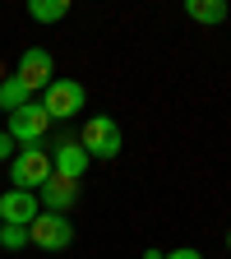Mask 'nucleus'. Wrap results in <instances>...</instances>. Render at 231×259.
Listing matches in <instances>:
<instances>
[{
	"instance_id": "15",
	"label": "nucleus",
	"mask_w": 231,
	"mask_h": 259,
	"mask_svg": "<svg viewBox=\"0 0 231 259\" xmlns=\"http://www.w3.org/2000/svg\"><path fill=\"white\" fill-rule=\"evenodd\" d=\"M14 153H19V144L5 135V130H0V157H14Z\"/></svg>"
},
{
	"instance_id": "4",
	"label": "nucleus",
	"mask_w": 231,
	"mask_h": 259,
	"mask_svg": "<svg viewBox=\"0 0 231 259\" xmlns=\"http://www.w3.org/2000/svg\"><path fill=\"white\" fill-rule=\"evenodd\" d=\"M47 130H51L47 111H42L37 102H28V107L10 111V125H5V135H10V139H14L19 148H42V139H47Z\"/></svg>"
},
{
	"instance_id": "13",
	"label": "nucleus",
	"mask_w": 231,
	"mask_h": 259,
	"mask_svg": "<svg viewBox=\"0 0 231 259\" xmlns=\"http://www.w3.org/2000/svg\"><path fill=\"white\" fill-rule=\"evenodd\" d=\"M0 245H5V250H23V245H28V227L0 222Z\"/></svg>"
},
{
	"instance_id": "6",
	"label": "nucleus",
	"mask_w": 231,
	"mask_h": 259,
	"mask_svg": "<svg viewBox=\"0 0 231 259\" xmlns=\"http://www.w3.org/2000/svg\"><path fill=\"white\" fill-rule=\"evenodd\" d=\"M14 79H19L28 93H42V88L56 79V60H51V51H47V47H28V51L19 56Z\"/></svg>"
},
{
	"instance_id": "2",
	"label": "nucleus",
	"mask_w": 231,
	"mask_h": 259,
	"mask_svg": "<svg viewBox=\"0 0 231 259\" xmlns=\"http://www.w3.org/2000/svg\"><path fill=\"white\" fill-rule=\"evenodd\" d=\"M83 102H88V93H83V83H74V79H51L47 88H42V111H47V120H70V116H79L83 111Z\"/></svg>"
},
{
	"instance_id": "17",
	"label": "nucleus",
	"mask_w": 231,
	"mask_h": 259,
	"mask_svg": "<svg viewBox=\"0 0 231 259\" xmlns=\"http://www.w3.org/2000/svg\"><path fill=\"white\" fill-rule=\"evenodd\" d=\"M226 250H231V227H226Z\"/></svg>"
},
{
	"instance_id": "11",
	"label": "nucleus",
	"mask_w": 231,
	"mask_h": 259,
	"mask_svg": "<svg viewBox=\"0 0 231 259\" xmlns=\"http://www.w3.org/2000/svg\"><path fill=\"white\" fill-rule=\"evenodd\" d=\"M70 14V0H28V19L32 23H60Z\"/></svg>"
},
{
	"instance_id": "7",
	"label": "nucleus",
	"mask_w": 231,
	"mask_h": 259,
	"mask_svg": "<svg viewBox=\"0 0 231 259\" xmlns=\"http://www.w3.org/2000/svg\"><path fill=\"white\" fill-rule=\"evenodd\" d=\"M88 153L79 148V139H70V135H60L56 144H51V176H65V181H83V171H88Z\"/></svg>"
},
{
	"instance_id": "12",
	"label": "nucleus",
	"mask_w": 231,
	"mask_h": 259,
	"mask_svg": "<svg viewBox=\"0 0 231 259\" xmlns=\"http://www.w3.org/2000/svg\"><path fill=\"white\" fill-rule=\"evenodd\" d=\"M28 102H32V93H28L14 74H10V79H0V111H5V116L19 111V107H28Z\"/></svg>"
},
{
	"instance_id": "3",
	"label": "nucleus",
	"mask_w": 231,
	"mask_h": 259,
	"mask_svg": "<svg viewBox=\"0 0 231 259\" xmlns=\"http://www.w3.org/2000/svg\"><path fill=\"white\" fill-rule=\"evenodd\" d=\"M10 181H14V190H32L37 194L51 181V153L47 148H19L10 157Z\"/></svg>"
},
{
	"instance_id": "1",
	"label": "nucleus",
	"mask_w": 231,
	"mask_h": 259,
	"mask_svg": "<svg viewBox=\"0 0 231 259\" xmlns=\"http://www.w3.org/2000/svg\"><path fill=\"white\" fill-rule=\"evenodd\" d=\"M79 148H83L88 157L111 162V157L125 148V135H120V125H116L111 116H88L83 130H79Z\"/></svg>"
},
{
	"instance_id": "16",
	"label": "nucleus",
	"mask_w": 231,
	"mask_h": 259,
	"mask_svg": "<svg viewBox=\"0 0 231 259\" xmlns=\"http://www.w3.org/2000/svg\"><path fill=\"white\" fill-rule=\"evenodd\" d=\"M144 259H162V250H144Z\"/></svg>"
},
{
	"instance_id": "10",
	"label": "nucleus",
	"mask_w": 231,
	"mask_h": 259,
	"mask_svg": "<svg viewBox=\"0 0 231 259\" xmlns=\"http://www.w3.org/2000/svg\"><path fill=\"white\" fill-rule=\"evenodd\" d=\"M185 14H190L194 23H208V28H217V23L231 14V5H226V0H185Z\"/></svg>"
},
{
	"instance_id": "14",
	"label": "nucleus",
	"mask_w": 231,
	"mask_h": 259,
	"mask_svg": "<svg viewBox=\"0 0 231 259\" xmlns=\"http://www.w3.org/2000/svg\"><path fill=\"white\" fill-rule=\"evenodd\" d=\"M162 259H204L194 245H180V250H171V254H162Z\"/></svg>"
},
{
	"instance_id": "5",
	"label": "nucleus",
	"mask_w": 231,
	"mask_h": 259,
	"mask_svg": "<svg viewBox=\"0 0 231 259\" xmlns=\"http://www.w3.org/2000/svg\"><path fill=\"white\" fill-rule=\"evenodd\" d=\"M28 241L37 250H70L74 245V227L65 213H37V222L28 227Z\"/></svg>"
},
{
	"instance_id": "9",
	"label": "nucleus",
	"mask_w": 231,
	"mask_h": 259,
	"mask_svg": "<svg viewBox=\"0 0 231 259\" xmlns=\"http://www.w3.org/2000/svg\"><path fill=\"white\" fill-rule=\"evenodd\" d=\"M79 199V185L74 181H65V176H51L42 190H37V204H42V213H65Z\"/></svg>"
},
{
	"instance_id": "8",
	"label": "nucleus",
	"mask_w": 231,
	"mask_h": 259,
	"mask_svg": "<svg viewBox=\"0 0 231 259\" xmlns=\"http://www.w3.org/2000/svg\"><path fill=\"white\" fill-rule=\"evenodd\" d=\"M37 213H42V204H37V194L32 190H0V222H14V227H32L37 222Z\"/></svg>"
}]
</instances>
